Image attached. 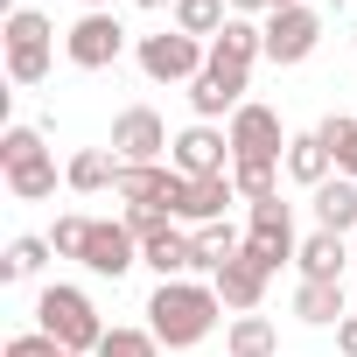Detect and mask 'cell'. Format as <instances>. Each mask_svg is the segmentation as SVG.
I'll list each match as a JSON object with an SVG mask.
<instances>
[{
	"instance_id": "obj_36",
	"label": "cell",
	"mask_w": 357,
	"mask_h": 357,
	"mask_svg": "<svg viewBox=\"0 0 357 357\" xmlns=\"http://www.w3.org/2000/svg\"><path fill=\"white\" fill-rule=\"evenodd\" d=\"M322 8H343V0H322Z\"/></svg>"
},
{
	"instance_id": "obj_15",
	"label": "cell",
	"mask_w": 357,
	"mask_h": 357,
	"mask_svg": "<svg viewBox=\"0 0 357 357\" xmlns=\"http://www.w3.org/2000/svg\"><path fill=\"white\" fill-rule=\"evenodd\" d=\"M266 280H273V273H266L259 259H245V252H238V259H225V266H218V280H211V287H218V301H225V308L252 315V308L266 301Z\"/></svg>"
},
{
	"instance_id": "obj_12",
	"label": "cell",
	"mask_w": 357,
	"mask_h": 357,
	"mask_svg": "<svg viewBox=\"0 0 357 357\" xmlns=\"http://www.w3.org/2000/svg\"><path fill=\"white\" fill-rule=\"evenodd\" d=\"M175 140H168V126H161V112L154 105H126L119 119H112V154L126 161V168H140V161H161Z\"/></svg>"
},
{
	"instance_id": "obj_23",
	"label": "cell",
	"mask_w": 357,
	"mask_h": 357,
	"mask_svg": "<svg viewBox=\"0 0 357 357\" xmlns=\"http://www.w3.org/2000/svg\"><path fill=\"white\" fill-rule=\"evenodd\" d=\"M231 8V0H175V29H183V36H197V43H218L225 36V15Z\"/></svg>"
},
{
	"instance_id": "obj_20",
	"label": "cell",
	"mask_w": 357,
	"mask_h": 357,
	"mask_svg": "<svg viewBox=\"0 0 357 357\" xmlns=\"http://www.w3.org/2000/svg\"><path fill=\"white\" fill-rule=\"evenodd\" d=\"M315 225L322 231H357V183H350V175H329V183L315 190Z\"/></svg>"
},
{
	"instance_id": "obj_24",
	"label": "cell",
	"mask_w": 357,
	"mask_h": 357,
	"mask_svg": "<svg viewBox=\"0 0 357 357\" xmlns=\"http://www.w3.org/2000/svg\"><path fill=\"white\" fill-rule=\"evenodd\" d=\"M190 245H197V266H211V273H218L225 259H238V252H245V238L231 231V218H218V225H197V231H190Z\"/></svg>"
},
{
	"instance_id": "obj_25",
	"label": "cell",
	"mask_w": 357,
	"mask_h": 357,
	"mask_svg": "<svg viewBox=\"0 0 357 357\" xmlns=\"http://www.w3.org/2000/svg\"><path fill=\"white\" fill-rule=\"evenodd\" d=\"M225 350H231V357H280V336H273L266 315H238L231 336H225Z\"/></svg>"
},
{
	"instance_id": "obj_16",
	"label": "cell",
	"mask_w": 357,
	"mask_h": 357,
	"mask_svg": "<svg viewBox=\"0 0 357 357\" xmlns=\"http://www.w3.org/2000/svg\"><path fill=\"white\" fill-rule=\"evenodd\" d=\"M231 204H238V190H231V175H197V183L183 190V211H175V218H183V225L197 231V225H218V218H225Z\"/></svg>"
},
{
	"instance_id": "obj_29",
	"label": "cell",
	"mask_w": 357,
	"mask_h": 357,
	"mask_svg": "<svg viewBox=\"0 0 357 357\" xmlns=\"http://www.w3.org/2000/svg\"><path fill=\"white\" fill-rule=\"evenodd\" d=\"M56 245L50 238H15L8 245V259H0V280H29V273H43V259H50Z\"/></svg>"
},
{
	"instance_id": "obj_33",
	"label": "cell",
	"mask_w": 357,
	"mask_h": 357,
	"mask_svg": "<svg viewBox=\"0 0 357 357\" xmlns=\"http://www.w3.org/2000/svg\"><path fill=\"white\" fill-rule=\"evenodd\" d=\"M336 350H343V357H357V315H343V322H336Z\"/></svg>"
},
{
	"instance_id": "obj_11",
	"label": "cell",
	"mask_w": 357,
	"mask_h": 357,
	"mask_svg": "<svg viewBox=\"0 0 357 357\" xmlns=\"http://www.w3.org/2000/svg\"><path fill=\"white\" fill-rule=\"evenodd\" d=\"M119 50H126V29H119L112 8L105 15H77V29L63 36V56L77 70H105V63H119Z\"/></svg>"
},
{
	"instance_id": "obj_19",
	"label": "cell",
	"mask_w": 357,
	"mask_h": 357,
	"mask_svg": "<svg viewBox=\"0 0 357 357\" xmlns=\"http://www.w3.org/2000/svg\"><path fill=\"white\" fill-rule=\"evenodd\" d=\"M280 168L294 175L301 190H322V183H329V168H336V154L322 147V133H294V140H287V161H280Z\"/></svg>"
},
{
	"instance_id": "obj_31",
	"label": "cell",
	"mask_w": 357,
	"mask_h": 357,
	"mask_svg": "<svg viewBox=\"0 0 357 357\" xmlns=\"http://www.w3.org/2000/svg\"><path fill=\"white\" fill-rule=\"evenodd\" d=\"M126 231H133L140 245H154L161 231H175V218H168V211H126Z\"/></svg>"
},
{
	"instance_id": "obj_34",
	"label": "cell",
	"mask_w": 357,
	"mask_h": 357,
	"mask_svg": "<svg viewBox=\"0 0 357 357\" xmlns=\"http://www.w3.org/2000/svg\"><path fill=\"white\" fill-rule=\"evenodd\" d=\"M231 8H238V15H252V8H273V0H231Z\"/></svg>"
},
{
	"instance_id": "obj_26",
	"label": "cell",
	"mask_w": 357,
	"mask_h": 357,
	"mask_svg": "<svg viewBox=\"0 0 357 357\" xmlns=\"http://www.w3.org/2000/svg\"><path fill=\"white\" fill-rule=\"evenodd\" d=\"M231 190H238L245 204L280 197V161H231Z\"/></svg>"
},
{
	"instance_id": "obj_17",
	"label": "cell",
	"mask_w": 357,
	"mask_h": 357,
	"mask_svg": "<svg viewBox=\"0 0 357 357\" xmlns=\"http://www.w3.org/2000/svg\"><path fill=\"white\" fill-rule=\"evenodd\" d=\"M245 105V77L238 70H204L197 84H190V112L197 119H225V112H238Z\"/></svg>"
},
{
	"instance_id": "obj_22",
	"label": "cell",
	"mask_w": 357,
	"mask_h": 357,
	"mask_svg": "<svg viewBox=\"0 0 357 357\" xmlns=\"http://www.w3.org/2000/svg\"><path fill=\"white\" fill-rule=\"evenodd\" d=\"M294 315L315 322V329L343 322V280H301V287H294Z\"/></svg>"
},
{
	"instance_id": "obj_14",
	"label": "cell",
	"mask_w": 357,
	"mask_h": 357,
	"mask_svg": "<svg viewBox=\"0 0 357 357\" xmlns=\"http://www.w3.org/2000/svg\"><path fill=\"white\" fill-rule=\"evenodd\" d=\"M266 56V29H252L245 15H231L225 22V36L211 43V70H238V77H252V63Z\"/></svg>"
},
{
	"instance_id": "obj_6",
	"label": "cell",
	"mask_w": 357,
	"mask_h": 357,
	"mask_svg": "<svg viewBox=\"0 0 357 357\" xmlns=\"http://www.w3.org/2000/svg\"><path fill=\"white\" fill-rule=\"evenodd\" d=\"M294 252H301V238H294V211H287L280 197L252 204V225H245V259H259L266 273H280Z\"/></svg>"
},
{
	"instance_id": "obj_32",
	"label": "cell",
	"mask_w": 357,
	"mask_h": 357,
	"mask_svg": "<svg viewBox=\"0 0 357 357\" xmlns=\"http://www.w3.org/2000/svg\"><path fill=\"white\" fill-rule=\"evenodd\" d=\"M8 357H63V343H56V336H43V329H29V336H15V343H8Z\"/></svg>"
},
{
	"instance_id": "obj_3",
	"label": "cell",
	"mask_w": 357,
	"mask_h": 357,
	"mask_svg": "<svg viewBox=\"0 0 357 357\" xmlns=\"http://www.w3.org/2000/svg\"><path fill=\"white\" fill-rule=\"evenodd\" d=\"M0 168H8V190L22 204L56 197V161H50V147H43L36 126H8V140H0Z\"/></svg>"
},
{
	"instance_id": "obj_18",
	"label": "cell",
	"mask_w": 357,
	"mask_h": 357,
	"mask_svg": "<svg viewBox=\"0 0 357 357\" xmlns=\"http://www.w3.org/2000/svg\"><path fill=\"white\" fill-rule=\"evenodd\" d=\"M357 252L336 238V231H308L301 238V252H294V266H301V280H343V266H350Z\"/></svg>"
},
{
	"instance_id": "obj_7",
	"label": "cell",
	"mask_w": 357,
	"mask_h": 357,
	"mask_svg": "<svg viewBox=\"0 0 357 357\" xmlns=\"http://www.w3.org/2000/svg\"><path fill=\"white\" fill-rule=\"evenodd\" d=\"M183 190H190V175H175V168H161V161H140V168H119V183H112V197L126 204V211H183Z\"/></svg>"
},
{
	"instance_id": "obj_5",
	"label": "cell",
	"mask_w": 357,
	"mask_h": 357,
	"mask_svg": "<svg viewBox=\"0 0 357 357\" xmlns=\"http://www.w3.org/2000/svg\"><path fill=\"white\" fill-rule=\"evenodd\" d=\"M0 43H8V77H15V84H43V77H50V50H56V29H50L36 8L8 15Z\"/></svg>"
},
{
	"instance_id": "obj_27",
	"label": "cell",
	"mask_w": 357,
	"mask_h": 357,
	"mask_svg": "<svg viewBox=\"0 0 357 357\" xmlns=\"http://www.w3.org/2000/svg\"><path fill=\"white\" fill-rule=\"evenodd\" d=\"M315 133H322V147L336 154V175H350V183H357V119H343V112H329V119H322Z\"/></svg>"
},
{
	"instance_id": "obj_8",
	"label": "cell",
	"mask_w": 357,
	"mask_h": 357,
	"mask_svg": "<svg viewBox=\"0 0 357 357\" xmlns=\"http://www.w3.org/2000/svg\"><path fill=\"white\" fill-rule=\"evenodd\" d=\"M287 140L294 133H280V112L273 105L245 98L231 112V161H287Z\"/></svg>"
},
{
	"instance_id": "obj_2",
	"label": "cell",
	"mask_w": 357,
	"mask_h": 357,
	"mask_svg": "<svg viewBox=\"0 0 357 357\" xmlns=\"http://www.w3.org/2000/svg\"><path fill=\"white\" fill-rule=\"evenodd\" d=\"M36 329L56 336L63 357H98V343H105V322H98L91 294H84V287H63V280L43 287V301H36Z\"/></svg>"
},
{
	"instance_id": "obj_21",
	"label": "cell",
	"mask_w": 357,
	"mask_h": 357,
	"mask_svg": "<svg viewBox=\"0 0 357 357\" xmlns=\"http://www.w3.org/2000/svg\"><path fill=\"white\" fill-rule=\"evenodd\" d=\"M119 168H126V161H119L112 147H84V154H70L63 183H70L77 197H91V190H112V183H119Z\"/></svg>"
},
{
	"instance_id": "obj_9",
	"label": "cell",
	"mask_w": 357,
	"mask_h": 357,
	"mask_svg": "<svg viewBox=\"0 0 357 357\" xmlns=\"http://www.w3.org/2000/svg\"><path fill=\"white\" fill-rule=\"evenodd\" d=\"M168 168L175 175H231V133H218L211 119H197V126H183L175 133V147H168Z\"/></svg>"
},
{
	"instance_id": "obj_4",
	"label": "cell",
	"mask_w": 357,
	"mask_h": 357,
	"mask_svg": "<svg viewBox=\"0 0 357 357\" xmlns=\"http://www.w3.org/2000/svg\"><path fill=\"white\" fill-rule=\"evenodd\" d=\"M140 70L154 84H197L211 70V43L183 36V29H168V36H140Z\"/></svg>"
},
{
	"instance_id": "obj_1",
	"label": "cell",
	"mask_w": 357,
	"mask_h": 357,
	"mask_svg": "<svg viewBox=\"0 0 357 357\" xmlns=\"http://www.w3.org/2000/svg\"><path fill=\"white\" fill-rule=\"evenodd\" d=\"M218 315H225V301L204 280H161L147 294V329L161 336V350H197L218 329Z\"/></svg>"
},
{
	"instance_id": "obj_35",
	"label": "cell",
	"mask_w": 357,
	"mask_h": 357,
	"mask_svg": "<svg viewBox=\"0 0 357 357\" xmlns=\"http://www.w3.org/2000/svg\"><path fill=\"white\" fill-rule=\"evenodd\" d=\"M77 8H84V15H105V8H112V0H77Z\"/></svg>"
},
{
	"instance_id": "obj_13",
	"label": "cell",
	"mask_w": 357,
	"mask_h": 357,
	"mask_svg": "<svg viewBox=\"0 0 357 357\" xmlns=\"http://www.w3.org/2000/svg\"><path fill=\"white\" fill-rule=\"evenodd\" d=\"M84 266L98 280H119L140 266V238L126 231V218H91V238H84Z\"/></svg>"
},
{
	"instance_id": "obj_30",
	"label": "cell",
	"mask_w": 357,
	"mask_h": 357,
	"mask_svg": "<svg viewBox=\"0 0 357 357\" xmlns=\"http://www.w3.org/2000/svg\"><path fill=\"white\" fill-rule=\"evenodd\" d=\"M84 238H91V218H56V231H50V245L63 259H84Z\"/></svg>"
},
{
	"instance_id": "obj_28",
	"label": "cell",
	"mask_w": 357,
	"mask_h": 357,
	"mask_svg": "<svg viewBox=\"0 0 357 357\" xmlns=\"http://www.w3.org/2000/svg\"><path fill=\"white\" fill-rule=\"evenodd\" d=\"M98 357H161V336H154V329H126V322H112L105 343H98Z\"/></svg>"
},
{
	"instance_id": "obj_37",
	"label": "cell",
	"mask_w": 357,
	"mask_h": 357,
	"mask_svg": "<svg viewBox=\"0 0 357 357\" xmlns=\"http://www.w3.org/2000/svg\"><path fill=\"white\" fill-rule=\"evenodd\" d=\"M350 43H357V29H350Z\"/></svg>"
},
{
	"instance_id": "obj_10",
	"label": "cell",
	"mask_w": 357,
	"mask_h": 357,
	"mask_svg": "<svg viewBox=\"0 0 357 357\" xmlns=\"http://www.w3.org/2000/svg\"><path fill=\"white\" fill-rule=\"evenodd\" d=\"M315 43H322V15L308 8V0H301V8H280V15H266V63H308L315 56Z\"/></svg>"
}]
</instances>
